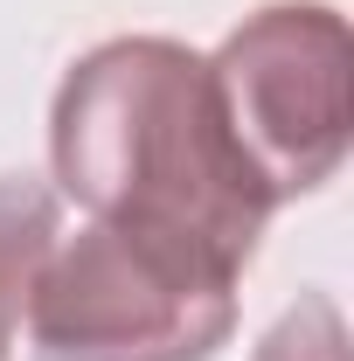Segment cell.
<instances>
[{
  "instance_id": "6da1fadb",
  "label": "cell",
  "mask_w": 354,
  "mask_h": 361,
  "mask_svg": "<svg viewBox=\"0 0 354 361\" xmlns=\"http://www.w3.org/2000/svg\"><path fill=\"white\" fill-rule=\"evenodd\" d=\"M49 160L90 223L174 236L243 271L271 223V188L222 118L209 56L167 35L97 42L56 90Z\"/></svg>"
},
{
  "instance_id": "7a4b0ae2",
  "label": "cell",
  "mask_w": 354,
  "mask_h": 361,
  "mask_svg": "<svg viewBox=\"0 0 354 361\" xmlns=\"http://www.w3.org/2000/svg\"><path fill=\"white\" fill-rule=\"evenodd\" d=\"M236 278L195 243L90 223L49 250L21 313L28 348L35 361H209L236 326Z\"/></svg>"
},
{
  "instance_id": "3957f363",
  "label": "cell",
  "mask_w": 354,
  "mask_h": 361,
  "mask_svg": "<svg viewBox=\"0 0 354 361\" xmlns=\"http://www.w3.org/2000/svg\"><path fill=\"white\" fill-rule=\"evenodd\" d=\"M209 77L271 202H292L334 180L354 133V49L334 7L319 0L257 7L209 56Z\"/></svg>"
},
{
  "instance_id": "277c9868",
  "label": "cell",
  "mask_w": 354,
  "mask_h": 361,
  "mask_svg": "<svg viewBox=\"0 0 354 361\" xmlns=\"http://www.w3.org/2000/svg\"><path fill=\"white\" fill-rule=\"evenodd\" d=\"M49 250H56V188L35 174H0V361L21 334Z\"/></svg>"
},
{
  "instance_id": "5b68a950",
  "label": "cell",
  "mask_w": 354,
  "mask_h": 361,
  "mask_svg": "<svg viewBox=\"0 0 354 361\" xmlns=\"http://www.w3.org/2000/svg\"><path fill=\"white\" fill-rule=\"evenodd\" d=\"M257 361H348V334H341V313L326 299H306L264 334Z\"/></svg>"
}]
</instances>
